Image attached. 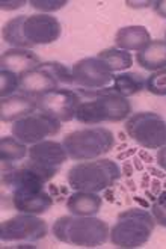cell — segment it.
Segmentation results:
<instances>
[{
	"label": "cell",
	"instance_id": "6da1fadb",
	"mask_svg": "<svg viewBox=\"0 0 166 249\" xmlns=\"http://www.w3.org/2000/svg\"><path fill=\"white\" fill-rule=\"evenodd\" d=\"M55 175L44 171L32 160H26L21 166H11L2 169V196L9 201V207L20 213L42 214L53 206V199L45 190Z\"/></svg>",
	"mask_w": 166,
	"mask_h": 249
},
{
	"label": "cell",
	"instance_id": "7a4b0ae2",
	"mask_svg": "<svg viewBox=\"0 0 166 249\" xmlns=\"http://www.w3.org/2000/svg\"><path fill=\"white\" fill-rule=\"evenodd\" d=\"M62 35V26L50 14L18 16L5 23L2 38L15 49H32L57 41Z\"/></svg>",
	"mask_w": 166,
	"mask_h": 249
},
{
	"label": "cell",
	"instance_id": "3957f363",
	"mask_svg": "<svg viewBox=\"0 0 166 249\" xmlns=\"http://www.w3.org/2000/svg\"><path fill=\"white\" fill-rule=\"evenodd\" d=\"M82 103L74 118L85 125H98L103 123H118L127 120L131 113L129 98L111 91L108 86L98 91L79 89Z\"/></svg>",
	"mask_w": 166,
	"mask_h": 249
},
{
	"label": "cell",
	"instance_id": "277c9868",
	"mask_svg": "<svg viewBox=\"0 0 166 249\" xmlns=\"http://www.w3.org/2000/svg\"><path fill=\"white\" fill-rule=\"evenodd\" d=\"M52 231L59 242L82 248H98L111 236L108 222L95 216H62L56 219Z\"/></svg>",
	"mask_w": 166,
	"mask_h": 249
},
{
	"label": "cell",
	"instance_id": "5b68a950",
	"mask_svg": "<svg viewBox=\"0 0 166 249\" xmlns=\"http://www.w3.org/2000/svg\"><path fill=\"white\" fill-rule=\"evenodd\" d=\"M121 178V168L111 159L86 160L75 163L67 174L68 186L82 192H103Z\"/></svg>",
	"mask_w": 166,
	"mask_h": 249
},
{
	"label": "cell",
	"instance_id": "8992f818",
	"mask_svg": "<svg viewBox=\"0 0 166 249\" xmlns=\"http://www.w3.org/2000/svg\"><path fill=\"white\" fill-rule=\"evenodd\" d=\"M153 213L144 209L133 207L121 212L115 225L111 228L109 240L112 245L124 249H134L145 245L156 228Z\"/></svg>",
	"mask_w": 166,
	"mask_h": 249
},
{
	"label": "cell",
	"instance_id": "52a82bcc",
	"mask_svg": "<svg viewBox=\"0 0 166 249\" xmlns=\"http://www.w3.org/2000/svg\"><path fill=\"white\" fill-rule=\"evenodd\" d=\"M62 145L71 160L86 162L112 151L115 146V136L106 127H88L65 135Z\"/></svg>",
	"mask_w": 166,
	"mask_h": 249
},
{
	"label": "cell",
	"instance_id": "ba28073f",
	"mask_svg": "<svg viewBox=\"0 0 166 249\" xmlns=\"http://www.w3.org/2000/svg\"><path fill=\"white\" fill-rule=\"evenodd\" d=\"M71 86H74V80L68 67L60 62H41L20 76L18 92L37 100L45 92Z\"/></svg>",
	"mask_w": 166,
	"mask_h": 249
},
{
	"label": "cell",
	"instance_id": "9c48e42d",
	"mask_svg": "<svg viewBox=\"0 0 166 249\" xmlns=\"http://www.w3.org/2000/svg\"><path fill=\"white\" fill-rule=\"evenodd\" d=\"M130 139L148 150H159L166 145V121L154 112H138L130 115L126 124Z\"/></svg>",
	"mask_w": 166,
	"mask_h": 249
},
{
	"label": "cell",
	"instance_id": "30bf717a",
	"mask_svg": "<svg viewBox=\"0 0 166 249\" xmlns=\"http://www.w3.org/2000/svg\"><path fill=\"white\" fill-rule=\"evenodd\" d=\"M62 125L52 115L37 110L35 113L12 123V136L26 145H34L45 141V138L56 136Z\"/></svg>",
	"mask_w": 166,
	"mask_h": 249
},
{
	"label": "cell",
	"instance_id": "8fae6325",
	"mask_svg": "<svg viewBox=\"0 0 166 249\" xmlns=\"http://www.w3.org/2000/svg\"><path fill=\"white\" fill-rule=\"evenodd\" d=\"M49 232L47 222L38 214L20 213L0 225L2 242H39Z\"/></svg>",
	"mask_w": 166,
	"mask_h": 249
},
{
	"label": "cell",
	"instance_id": "7c38bea8",
	"mask_svg": "<svg viewBox=\"0 0 166 249\" xmlns=\"http://www.w3.org/2000/svg\"><path fill=\"white\" fill-rule=\"evenodd\" d=\"M80 103V91L71 89V88H59V89L45 92L37 98L38 110L52 115L60 123H68L74 120L75 110H77Z\"/></svg>",
	"mask_w": 166,
	"mask_h": 249
},
{
	"label": "cell",
	"instance_id": "4fadbf2b",
	"mask_svg": "<svg viewBox=\"0 0 166 249\" xmlns=\"http://www.w3.org/2000/svg\"><path fill=\"white\" fill-rule=\"evenodd\" d=\"M74 86L85 91H98L111 86L115 74L98 57H83L71 67Z\"/></svg>",
	"mask_w": 166,
	"mask_h": 249
},
{
	"label": "cell",
	"instance_id": "5bb4252c",
	"mask_svg": "<svg viewBox=\"0 0 166 249\" xmlns=\"http://www.w3.org/2000/svg\"><path fill=\"white\" fill-rule=\"evenodd\" d=\"M27 157L44 171H49L55 175L57 174L59 168L70 159L62 142L47 141V139L30 145Z\"/></svg>",
	"mask_w": 166,
	"mask_h": 249
},
{
	"label": "cell",
	"instance_id": "9a60e30c",
	"mask_svg": "<svg viewBox=\"0 0 166 249\" xmlns=\"http://www.w3.org/2000/svg\"><path fill=\"white\" fill-rule=\"evenodd\" d=\"M37 110V100L20 92L0 100V120L2 123H15L24 116L35 113Z\"/></svg>",
	"mask_w": 166,
	"mask_h": 249
},
{
	"label": "cell",
	"instance_id": "2e32d148",
	"mask_svg": "<svg viewBox=\"0 0 166 249\" xmlns=\"http://www.w3.org/2000/svg\"><path fill=\"white\" fill-rule=\"evenodd\" d=\"M39 64H41L39 56L35 54L32 50L12 47L2 54L0 68H2V71H11L21 76L23 72L38 67Z\"/></svg>",
	"mask_w": 166,
	"mask_h": 249
},
{
	"label": "cell",
	"instance_id": "e0dca14e",
	"mask_svg": "<svg viewBox=\"0 0 166 249\" xmlns=\"http://www.w3.org/2000/svg\"><path fill=\"white\" fill-rule=\"evenodd\" d=\"M153 41L144 26H126L118 29L115 35L116 47L126 52H141Z\"/></svg>",
	"mask_w": 166,
	"mask_h": 249
},
{
	"label": "cell",
	"instance_id": "ac0fdd59",
	"mask_svg": "<svg viewBox=\"0 0 166 249\" xmlns=\"http://www.w3.org/2000/svg\"><path fill=\"white\" fill-rule=\"evenodd\" d=\"M103 206V199L98 194L75 190L67 199V209L74 216H95Z\"/></svg>",
	"mask_w": 166,
	"mask_h": 249
},
{
	"label": "cell",
	"instance_id": "d6986e66",
	"mask_svg": "<svg viewBox=\"0 0 166 249\" xmlns=\"http://www.w3.org/2000/svg\"><path fill=\"white\" fill-rule=\"evenodd\" d=\"M136 62L147 71H159L166 68V39H154L136 53Z\"/></svg>",
	"mask_w": 166,
	"mask_h": 249
},
{
	"label": "cell",
	"instance_id": "ffe728a7",
	"mask_svg": "<svg viewBox=\"0 0 166 249\" xmlns=\"http://www.w3.org/2000/svg\"><path fill=\"white\" fill-rule=\"evenodd\" d=\"M108 88L111 91L129 98L147 89V79H144V76H141L139 72H121V74H115L112 85Z\"/></svg>",
	"mask_w": 166,
	"mask_h": 249
},
{
	"label": "cell",
	"instance_id": "44dd1931",
	"mask_svg": "<svg viewBox=\"0 0 166 249\" xmlns=\"http://www.w3.org/2000/svg\"><path fill=\"white\" fill-rule=\"evenodd\" d=\"M97 57L100 61H103L112 72L118 71H126L133 65V57L130 52L121 50L118 47H109L106 50H101Z\"/></svg>",
	"mask_w": 166,
	"mask_h": 249
},
{
	"label": "cell",
	"instance_id": "7402d4cb",
	"mask_svg": "<svg viewBox=\"0 0 166 249\" xmlns=\"http://www.w3.org/2000/svg\"><path fill=\"white\" fill-rule=\"evenodd\" d=\"M29 153L26 143L15 139L14 136H3L0 139V159L3 163H14L23 160Z\"/></svg>",
	"mask_w": 166,
	"mask_h": 249
},
{
	"label": "cell",
	"instance_id": "603a6c76",
	"mask_svg": "<svg viewBox=\"0 0 166 249\" xmlns=\"http://www.w3.org/2000/svg\"><path fill=\"white\" fill-rule=\"evenodd\" d=\"M2 85H0V97H9L20 91V76L11 71H2L0 74Z\"/></svg>",
	"mask_w": 166,
	"mask_h": 249
},
{
	"label": "cell",
	"instance_id": "cb8c5ba5",
	"mask_svg": "<svg viewBox=\"0 0 166 249\" xmlns=\"http://www.w3.org/2000/svg\"><path fill=\"white\" fill-rule=\"evenodd\" d=\"M147 91L154 95H166V68L147 77Z\"/></svg>",
	"mask_w": 166,
	"mask_h": 249
},
{
	"label": "cell",
	"instance_id": "d4e9b609",
	"mask_svg": "<svg viewBox=\"0 0 166 249\" xmlns=\"http://www.w3.org/2000/svg\"><path fill=\"white\" fill-rule=\"evenodd\" d=\"M151 210H153V216L156 219V222L166 228V190L159 195V198L153 204V209Z\"/></svg>",
	"mask_w": 166,
	"mask_h": 249
},
{
	"label": "cell",
	"instance_id": "484cf974",
	"mask_svg": "<svg viewBox=\"0 0 166 249\" xmlns=\"http://www.w3.org/2000/svg\"><path fill=\"white\" fill-rule=\"evenodd\" d=\"M30 5H32V8H37L41 11H55L67 5V2L65 0H62V2H39V0H32Z\"/></svg>",
	"mask_w": 166,
	"mask_h": 249
},
{
	"label": "cell",
	"instance_id": "4316f807",
	"mask_svg": "<svg viewBox=\"0 0 166 249\" xmlns=\"http://www.w3.org/2000/svg\"><path fill=\"white\" fill-rule=\"evenodd\" d=\"M153 9L159 17L166 18V0H156V2H153Z\"/></svg>",
	"mask_w": 166,
	"mask_h": 249
},
{
	"label": "cell",
	"instance_id": "83f0119b",
	"mask_svg": "<svg viewBox=\"0 0 166 249\" xmlns=\"http://www.w3.org/2000/svg\"><path fill=\"white\" fill-rule=\"evenodd\" d=\"M157 165L163 171H166V145L159 148V151H157Z\"/></svg>",
	"mask_w": 166,
	"mask_h": 249
},
{
	"label": "cell",
	"instance_id": "f1b7e54d",
	"mask_svg": "<svg viewBox=\"0 0 166 249\" xmlns=\"http://www.w3.org/2000/svg\"><path fill=\"white\" fill-rule=\"evenodd\" d=\"M165 38H166V31H165Z\"/></svg>",
	"mask_w": 166,
	"mask_h": 249
}]
</instances>
